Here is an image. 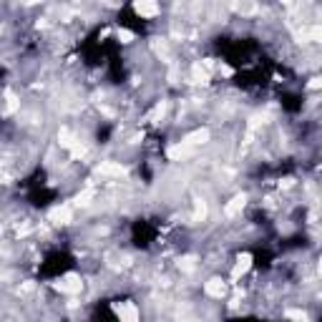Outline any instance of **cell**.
<instances>
[{"mask_svg":"<svg viewBox=\"0 0 322 322\" xmlns=\"http://www.w3.org/2000/svg\"><path fill=\"white\" fill-rule=\"evenodd\" d=\"M191 81H194V83H207V81H209V63H207V66L194 63V66H191Z\"/></svg>","mask_w":322,"mask_h":322,"instance_id":"277c9868","label":"cell"},{"mask_svg":"<svg viewBox=\"0 0 322 322\" xmlns=\"http://www.w3.org/2000/svg\"><path fill=\"white\" fill-rule=\"evenodd\" d=\"M209 139V131L207 128H197L194 134H189L186 139H184V144L189 146V149H194V146H199V144H204Z\"/></svg>","mask_w":322,"mask_h":322,"instance_id":"5b68a950","label":"cell"},{"mask_svg":"<svg viewBox=\"0 0 322 322\" xmlns=\"http://www.w3.org/2000/svg\"><path fill=\"white\" fill-rule=\"evenodd\" d=\"M134 10L141 18H154L159 13V3L156 0H134Z\"/></svg>","mask_w":322,"mask_h":322,"instance_id":"7a4b0ae2","label":"cell"},{"mask_svg":"<svg viewBox=\"0 0 322 322\" xmlns=\"http://www.w3.org/2000/svg\"><path fill=\"white\" fill-rule=\"evenodd\" d=\"M300 38L302 40H320V28L315 25V28H305L302 33H300Z\"/></svg>","mask_w":322,"mask_h":322,"instance_id":"8fae6325","label":"cell"},{"mask_svg":"<svg viewBox=\"0 0 322 322\" xmlns=\"http://www.w3.org/2000/svg\"><path fill=\"white\" fill-rule=\"evenodd\" d=\"M55 287H58L60 292H66V295H76V292H81L83 285H81V277H78V275H66Z\"/></svg>","mask_w":322,"mask_h":322,"instance_id":"6da1fadb","label":"cell"},{"mask_svg":"<svg viewBox=\"0 0 322 322\" xmlns=\"http://www.w3.org/2000/svg\"><path fill=\"white\" fill-rule=\"evenodd\" d=\"M204 290H207V295H209V297H222V295L227 292V287H224V282H222V280H209Z\"/></svg>","mask_w":322,"mask_h":322,"instance_id":"52a82bcc","label":"cell"},{"mask_svg":"<svg viewBox=\"0 0 322 322\" xmlns=\"http://www.w3.org/2000/svg\"><path fill=\"white\" fill-rule=\"evenodd\" d=\"M242 207H244V197H234L232 204L227 207V217H237L242 212Z\"/></svg>","mask_w":322,"mask_h":322,"instance_id":"30bf717a","label":"cell"},{"mask_svg":"<svg viewBox=\"0 0 322 322\" xmlns=\"http://www.w3.org/2000/svg\"><path fill=\"white\" fill-rule=\"evenodd\" d=\"M116 315L121 317V320H128V322H134V320H139V312H136V307L134 305H121V307H116Z\"/></svg>","mask_w":322,"mask_h":322,"instance_id":"ba28073f","label":"cell"},{"mask_svg":"<svg viewBox=\"0 0 322 322\" xmlns=\"http://www.w3.org/2000/svg\"><path fill=\"white\" fill-rule=\"evenodd\" d=\"M71 217H73V212H71V207H55L53 212H50V219L55 222V224H68L71 222Z\"/></svg>","mask_w":322,"mask_h":322,"instance_id":"3957f363","label":"cell"},{"mask_svg":"<svg viewBox=\"0 0 322 322\" xmlns=\"http://www.w3.org/2000/svg\"><path fill=\"white\" fill-rule=\"evenodd\" d=\"M249 267H252V257H249V254H242V257L237 260V267H234L232 277H234V280H237V277H242V275H244Z\"/></svg>","mask_w":322,"mask_h":322,"instance_id":"9c48e42d","label":"cell"},{"mask_svg":"<svg viewBox=\"0 0 322 322\" xmlns=\"http://www.w3.org/2000/svg\"><path fill=\"white\" fill-rule=\"evenodd\" d=\"M98 174H103V176H123L126 169H123L121 164H111V161H106V164L98 166Z\"/></svg>","mask_w":322,"mask_h":322,"instance_id":"8992f818","label":"cell"},{"mask_svg":"<svg viewBox=\"0 0 322 322\" xmlns=\"http://www.w3.org/2000/svg\"><path fill=\"white\" fill-rule=\"evenodd\" d=\"M118 40L121 43H131L134 40V33L131 30H118Z\"/></svg>","mask_w":322,"mask_h":322,"instance_id":"4fadbf2b","label":"cell"},{"mask_svg":"<svg viewBox=\"0 0 322 322\" xmlns=\"http://www.w3.org/2000/svg\"><path fill=\"white\" fill-rule=\"evenodd\" d=\"M181 267H184V270H194V260H184Z\"/></svg>","mask_w":322,"mask_h":322,"instance_id":"5bb4252c","label":"cell"},{"mask_svg":"<svg viewBox=\"0 0 322 322\" xmlns=\"http://www.w3.org/2000/svg\"><path fill=\"white\" fill-rule=\"evenodd\" d=\"M91 197H93V191H91V189H86L83 194H78V197H76V204H88V199H91Z\"/></svg>","mask_w":322,"mask_h":322,"instance_id":"7c38bea8","label":"cell"}]
</instances>
